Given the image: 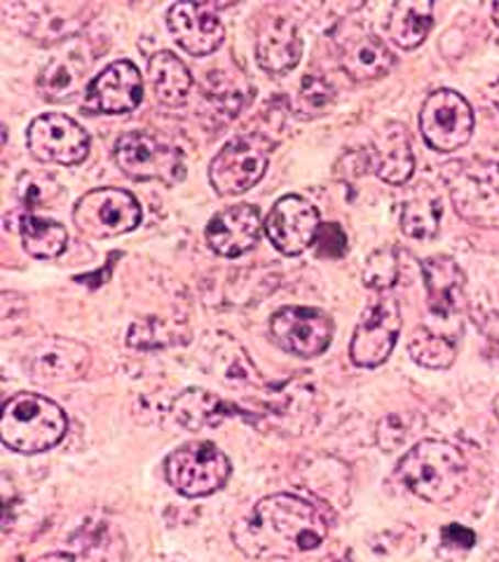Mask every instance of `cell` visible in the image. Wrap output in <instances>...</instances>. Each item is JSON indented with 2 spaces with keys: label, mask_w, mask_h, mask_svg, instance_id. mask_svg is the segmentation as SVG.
Listing matches in <instances>:
<instances>
[{
  "label": "cell",
  "mask_w": 499,
  "mask_h": 562,
  "mask_svg": "<svg viewBox=\"0 0 499 562\" xmlns=\"http://www.w3.org/2000/svg\"><path fill=\"white\" fill-rule=\"evenodd\" d=\"M434 26V5L430 0H401L387 16L389 38L401 49L420 47Z\"/></svg>",
  "instance_id": "603a6c76"
},
{
  "label": "cell",
  "mask_w": 499,
  "mask_h": 562,
  "mask_svg": "<svg viewBox=\"0 0 499 562\" xmlns=\"http://www.w3.org/2000/svg\"><path fill=\"white\" fill-rule=\"evenodd\" d=\"M368 160L370 169L378 173L389 186H403L411 181L415 171V157L411 148V138H408L406 127L401 122H387L376 134H373Z\"/></svg>",
  "instance_id": "e0dca14e"
},
{
  "label": "cell",
  "mask_w": 499,
  "mask_h": 562,
  "mask_svg": "<svg viewBox=\"0 0 499 562\" xmlns=\"http://www.w3.org/2000/svg\"><path fill=\"white\" fill-rule=\"evenodd\" d=\"M265 231V223L254 204H235L219 211L207 225V244L223 258H240L252 251Z\"/></svg>",
  "instance_id": "9a60e30c"
},
{
  "label": "cell",
  "mask_w": 499,
  "mask_h": 562,
  "mask_svg": "<svg viewBox=\"0 0 499 562\" xmlns=\"http://www.w3.org/2000/svg\"><path fill=\"white\" fill-rule=\"evenodd\" d=\"M420 132L436 153H455L469 144L474 134V111L455 90H436L424 99Z\"/></svg>",
  "instance_id": "30bf717a"
},
{
  "label": "cell",
  "mask_w": 499,
  "mask_h": 562,
  "mask_svg": "<svg viewBox=\"0 0 499 562\" xmlns=\"http://www.w3.org/2000/svg\"><path fill=\"white\" fill-rule=\"evenodd\" d=\"M335 324L324 310L281 307L270 319V336L287 355L314 359L324 355L333 340Z\"/></svg>",
  "instance_id": "8fae6325"
},
{
  "label": "cell",
  "mask_w": 499,
  "mask_h": 562,
  "mask_svg": "<svg viewBox=\"0 0 499 562\" xmlns=\"http://www.w3.org/2000/svg\"><path fill=\"white\" fill-rule=\"evenodd\" d=\"M68 431L62 406L41 394H16L0 413V441L20 454H38L57 448Z\"/></svg>",
  "instance_id": "3957f363"
},
{
  "label": "cell",
  "mask_w": 499,
  "mask_h": 562,
  "mask_svg": "<svg viewBox=\"0 0 499 562\" xmlns=\"http://www.w3.org/2000/svg\"><path fill=\"white\" fill-rule=\"evenodd\" d=\"M141 99H144V80L138 68L132 61H115L89 82L85 105L95 113L120 115L134 111Z\"/></svg>",
  "instance_id": "5bb4252c"
},
{
  "label": "cell",
  "mask_w": 499,
  "mask_h": 562,
  "mask_svg": "<svg viewBox=\"0 0 499 562\" xmlns=\"http://www.w3.org/2000/svg\"><path fill=\"white\" fill-rule=\"evenodd\" d=\"M317 244V254L326 256V258H343L347 254V237L343 233L341 225L326 223L319 227V235L314 239Z\"/></svg>",
  "instance_id": "4dcf8cb0"
},
{
  "label": "cell",
  "mask_w": 499,
  "mask_h": 562,
  "mask_svg": "<svg viewBox=\"0 0 499 562\" xmlns=\"http://www.w3.org/2000/svg\"><path fill=\"white\" fill-rule=\"evenodd\" d=\"M45 8V20L43 16L35 14L29 3H3V10L8 12H16L20 14V22L14 26L24 31L26 35H31L33 41H62L66 35L76 33L78 29H82L87 24V14H89V5H66V3H43Z\"/></svg>",
  "instance_id": "ffe728a7"
},
{
  "label": "cell",
  "mask_w": 499,
  "mask_h": 562,
  "mask_svg": "<svg viewBox=\"0 0 499 562\" xmlns=\"http://www.w3.org/2000/svg\"><path fill=\"white\" fill-rule=\"evenodd\" d=\"M322 218L317 206L298 195H287L275 202L265 218V235L284 256H300L314 244Z\"/></svg>",
  "instance_id": "4fadbf2b"
},
{
  "label": "cell",
  "mask_w": 499,
  "mask_h": 562,
  "mask_svg": "<svg viewBox=\"0 0 499 562\" xmlns=\"http://www.w3.org/2000/svg\"><path fill=\"white\" fill-rule=\"evenodd\" d=\"M441 200L434 192H418L401 209V233L411 239H432L441 225Z\"/></svg>",
  "instance_id": "4316f807"
},
{
  "label": "cell",
  "mask_w": 499,
  "mask_h": 562,
  "mask_svg": "<svg viewBox=\"0 0 499 562\" xmlns=\"http://www.w3.org/2000/svg\"><path fill=\"white\" fill-rule=\"evenodd\" d=\"M401 333V310L397 297L389 293H376V297L364 310L359 324L354 328L350 342L352 363L359 368H378L382 366Z\"/></svg>",
  "instance_id": "52a82bcc"
},
{
  "label": "cell",
  "mask_w": 499,
  "mask_h": 562,
  "mask_svg": "<svg viewBox=\"0 0 499 562\" xmlns=\"http://www.w3.org/2000/svg\"><path fill=\"white\" fill-rule=\"evenodd\" d=\"M223 401H219L211 392L204 390H186L174 401L171 413L188 429H202L213 425L219 415H223Z\"/></svg>",
  "instance_id": "f1b7e54d"
},
{
  "label": "cell",
  "mask_w": 499,
  "mask_h": 562,
  "mask_svg": "<svg viewBox=\"0 0 499 562\" xmlns=\"http://www.w3.org/2000/svg\"><path fill=\"white\" fill-rule=\"evenodd\" d=\"M422 279L430 312L436 319H451L465 303V272L448 256H432L422 260Z\"/></svg>",
  "instance_id": "d6986e66"
},
{
  "label": "cell",
  "mask_w": 499,
  "mask_h": 562,
  "mask_svg": "<svg viewBox=\"0 0 499 562\" xmlns=\"http://www.w3.org/2000/svg\"><path fill=\"white\" fill-rule=\"evenodd\" d=\"M20 237H22L24 251L41 260L62 256L68 244V233L62 223L33 214V211H26L22 216Z\"/></svg>",
  "instance_id": "484cf974"
},
{
  "label": "cell",
  "mask_w": 499,
  "mask_h": 562,
  "mask_svg": "<svg viewBox=\"0 0 499 562\" xmlns=\"http://www.w3.org/2000/svg\"><path fill=\"white\" fill-rule=\"evenodd\" d=\"M395 55H391V49L378 38V35L362 33L343 43L341 66L356 82L380 80L395 68Z\"/></svg>",
  "instance_id": "7402d4cb"
},
{
  "label": "cell",
  "mask_w": 499,
  "mask_h": 562,
  "mask_svg": "<svg viewBox=\"0 0 499 562\" xmlns=\"http://www.w3.org/2000/svg\"><path fill=\"white\" fill-rule=\"evenodd\" d=\"M230 537L246 558L287 560L322 547L329 537V520L310 502L281 492L260 499Z\"/></svg>",
  "instance_id": "6da1fadb"
},
{
  "label": "cell",
  "mask_w": 499,
  "mask_h": 562,
  "mask_svg": "<svg viewBox=\"0 0 499 562\" xmlns=\"http://www.w3.org/2000/svg\"><path fill=\"white\" fill-rule=\"evenodd\" d=\"M267 162H270V150L263 144V136L246 134L228 140L211 160V188L219 195H242L263 179Z\"/></svg>",
  "instance_id": "ba28073f"
},
{
  "label": "cell",
  "mask_w": 499,
  "mask_h": 562,
  "mask_svg": "<svg viewBox=\"0 0 499 562\" xmlns=\"http://www.w3.org/2000/svg\"><path fill=\"white\" fill-rule=\"evenodd\" d=\"M92 361L87 345L70 338H47L33 351L29 371L41 382H68L85 375Z\"/></svg>",
  "instance_id": "ac0fdd59"
},
{
  "label": "cell",
  "mask_w": 499,
  "mask_h": 562,
  "mask_svg": "<svg viewBox=\"0 0 499 562\" xmlns=\"http://www.w3.org/2000/svg\"><path fill=\"white\" fill-rule=\"evenodd\" d=\"M486 99H488V103H490L492 109H495V113L499 115V78H497V80H492V82L488 85V90H486Z\"/></svg>",
  "instance_id": "d6a6232c"
},
{
  "label": "cell",
  "mask_w": 499,
  "mask_h": 562,
  "mask_svg": "<svg viewBox=\"0 0 499 562\" xmlns=\"http://www.w3.org/2000/svg\"><path fill=\"white\" fill-rule=\"evenodd\" d=\"M87 66L80 57L64 55L49 61L38 76V94L49 103H68L82 92Z\"/></svg>",
  "instance_id": "d4e9b609"
},
{
  "label": "cell",
  "mask_w": 499,
  "mask_h": 562,
  "mask_svg": "<svg viewBox=\"0 0 499 562\" xmlns=\"http://www.w3.org/2000/svg\"><path fill=\"white\" fill-rule=\"evenodd\" d=\"M167 481L181 497L200 499L225 487L233 473L228 454L209 441H195L176 448L167 457Z\"/></svg>",
  "instance_id": "5b68a950"
},
{
  "label": "cell",
  "mask_w": 499,
  "mask_h": 562,
  "mask_svg": "<svg viewBox=\"0 0 499 562\" xmlns=\"http://www.w3.org/2000/svg\"><path fill=\"white\" fill-rule=\"evenodd\" d=\"M492 20H495V24L499 26V0L492 5Z\"/></svg>",
  "instance_id": "e575fe53"
},
{
  "label": "cell",
  "mask_w": 499,
  "mask_h": 562,
  "mask_svg": "<svg viewBox=\"0 0 499 562\" xmlns=\"http://www.w3.org/2000/svg\"><path fill=\"white\" fill-rule=\"evenodd\" d=\"M167 26L178 47L192 57H207L225 41V26L219 14L200 3H176L167 14Z\"/></svg>",
  "instance_id": "2e32d148"
},
{
  "label": "cell",
  "mask_w": 499,
  "mask_h": 562,
  "mask_svg": "<svg viewBox=\"0 0 499 562\" xmlns=\"http://www.w3.org/2000/svg\"><path fill=\"white\" fill-rule=\"evenodd\" d=\"M141 206L136 198L120 188L89 190L74 206V223L78 231L92 239H109L138 227Z\"/></svg>",
  "instance_id": "8992f818"
},
{
  "label": "cell",
  "mask_w": 499,
  "mask_h": 562,
  "mask_svg": "<svg viewBox=\"0 0 499 562\" xmlns=\"http://www.w3.org/2000/svg\"><path fill=\"white\" fill-rule=\"evenodd\" d=\"M258 66L270 76H287L298 66L302 57V41L293 22L277 16L267 22L256 43Z\"/></svg>",
  "instance_id": "44dd1931"
},
{
  "label": "cell",
  "mask_w": 499,
  "mask_h": 562,
  "mask_svg": "<svg viewBox=\"0 0 499 562\" xmlns=\"http://www.w3.org/2000/svg\"><path fill=\"white\" fill-rule=\"evenodd\" d=\"M148 76L159 103L181 105L192 90V74L171 52H157L148 61Z\"/></svg>",
  "instance_id": "cb8c5ba5"
},
{
  "label": "cell",
  "mask_w": 499,
  "mask_h": 562,
  "mask_svg": "<svg viewBox=\"0 0 499 562\" xmlns=\"http://www.w3.org/2000/svg\"><path fill=\"white\" fill-rule=\"evenodd\" d=\"M441 539L445 547L451 549H472L476 543V535L469 530V527L457 525V522L445 525L441 530Z\"/></svg>",
  "instance_id": "1f68e13d"
},
{
  "label": "cell",
  "mask_w": 499,
  "mask_h": 562,
  "mask_svg": "<svg viewBox=\"0 0 499 562\" xmlns=\"http://www.w3.org/2000/svg\"><path fill=\"white\" fill-rule=\"evenodd\" d=\"M495 415H497V419H499V396H497V401H495Z\"/></svg>",
  "instance_id": "d590c367"
},
{
  "label": "cell",
  "mask_w": 499,
  "mask_h": 562,
  "mask_svg": "<svg viewBox=\"0 0 499 562\" xmlns=\"http://www.w3.org/2000/svg\"><path fill=\"white\" fill-rule=\"evenodd\" d=\"M451 202L462 221L478 227H499V162L457 160L443 167Z\"/></svg>",
  "instance_id": "277c9868"
},
{
  "label": "cell",
  "mask_w": 499,
  "mask_h": 562,
  "mask_svg": "<svg viewBox=\"0 0 499 562\" xmlns=\"http://www.w3.org/2000/svg\"><path fill=\"white\" fill-rule=\"evenodd\" d=\"M118 167L136 181L178 183L184 179V157L174 146L148 132H130L115 144Z\"/></svg>",
  "instance_id": "9c48e42d"
},
{
  "label": "cell",
  "mask_w": 499,
  "mask_h": 562,
  "mask_svg": "<svg viewBox=\"0 0 499 562\" xmlns=\"http://www.w3.org/2000/svg\"><path fill=\"white\" fill-rule=\"evenodd\" d=\"M26 144L35 160L49 165L76 167L89 155V134L76 120L62 113L35 117L29 125Z\"/></svg>",
  "instance_id": "7c38bea8"
},
{
  "label": "cell",
  "mask_w": 499,
  "mask_h": 562,
  "mask_svg": "<svg viewBox=\"0 0 499 562\" xmlns=\"http://www.w3.org/2000/svg\"><path fill=\"white\" fill-rule=\"evenodd\" d=\"M397 476L420 499L445 504L455 499L465 485L467 460L453 443L426 438L401 457Z\"/></svg>",
  "instance_id": "7a4b0ae2"
},
{
  "label": "cell",
  "mask_w": 499,
  "mask_h": 562,
  "mask_svg": "<svg viewBox=\"0 0 499 562\" xmlns=\"http://www.w3.org/2000/svg\"><path fill=\"white\" fill-rule=\"evenodd\" d=\"M399 279V260L395 249H378L366 258L364 284L376 293H387Z\"/></svg>",
  "instance_id": "f546056e"
},
{
  "label": "cell",
  "mask_w": 499,
  "mask_h": 562,
  "mask_svg": "<svg viewBox=\"0 0 499 562\" xmlns=\"http://www.w3.org/2000/svg\"><path fill=\"white\" fill-rule=\"evenodd\" d=\"M33 562H76V558L66 555V553H47V555L35 558Z\"/></svg>",
  "instance_id": "836d02e7"
},
{
  "label": "cell",
  "mask_w": 499,
  "mask_h": 562,
  "mask_svg": "<svg viewBox=\"0 0 499 562\" xmlns=\"http://www.w3.org/2000/svg\"><path fill=\"white\" fill-rule=\"evenodd\" d=\"M408 355L424 368L443 371V368L453 366L457 357V347L455 340L443 336V333H434L432 328L420 326L411 336V342H408Z\"/></svg>",
  "instance_id": "83f0119b"
}]
</instances>
